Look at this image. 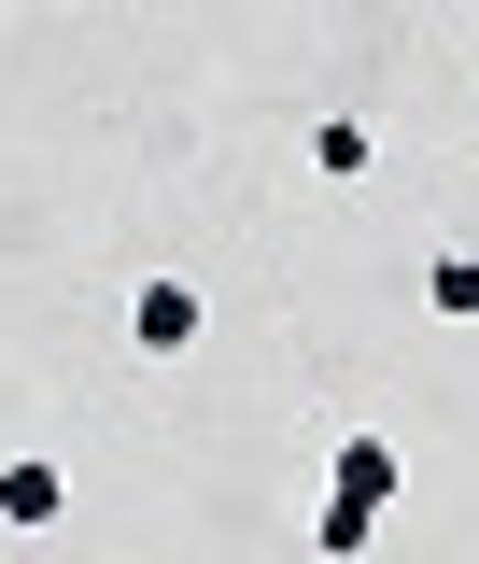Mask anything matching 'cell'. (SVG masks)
<instances>
[{"label": "cell", "instance_id": "1", "mask_svg": "<svg viewBox=\"0 0 479 564\" xmlns=\"http://www.w3.org/2000/svg\"><path fill=\"white\" fill-rule=\"evenodd\" d=\"M325 494H352V508H395V494H410V452H395L381 423H352L339 452H325Z\"/></svg>", "mask_w": 479, "mask_h": 564}, {"label": "cell", "instance_id": "3", "mask_svg": "<svg viewBox=\"0 0 479 564\" xmlns=\"http://www.w3.org/2000/svg\"><path fill=\"white\" fill-rule=\"evenodd\" d=\"M0 522H14V536H43V522H70V466H43V452H14V466H0Z\"/></svg>", "mask_w": 479, "mask_h": 564}, {"label": "cell", "instance_id": "6", "mask_svg": "<svg viewBox=\"0 0 479 564\" xmlns=\"http://www.w3.org/2000/svg\"><path fill=\"white\" fill-rule=\"evenodd\" d=\"M423 311H451V325H479V254H437V269H423Z\"/></svg>", "mask_w": 479, "mask_h": 564}, {"label": "cell", "instance_id": "5", "mask_svg": "<svg viewBox=\"0 0 479 564\" xmlns=\"http://www.w3.org/2000/svg\"><path fill=\"white\" fill-rule=\"evenodd\" d=\"M367 536H381V508H352V494H325V508H311V551H325V564H352Z\"/></svg>", "mask_w": 479, "mask_h": 564}, {"label": "cell", "instance_id": "4", "mask_svg": "<svg viewBox=\"0 0 479 564\" xmlns=\"http://www.w3.org/2000/svg\"><path fill=\"white\" fill-rule=\"evenodd\" d=\"M367 170H381V141L352 113H311V184H367Z\"/></svg>", "mask_w": 479, "mask_h": 564}, {"label": "cell", "instance_id": "2", "mask_svg": "<svg viewBox=\"0 0 479 564\" xmlns=\"http://www.w3.org/2000/svg\"><path fill=\"white\" fill-rule=\"evenodd\" d=\"M198 325H211L198 282H128V339L141 352H198Z\"/></svg>", "mask_w": 479, "mask_h": 564}]
</instances>
